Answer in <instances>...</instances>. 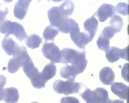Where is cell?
<instances>
[{"label":"cell","mask_w":129,"mask_h":103,"mask_svg":"<svg viewBox=\"0 0 129 103\" xmlns=\"http://www.w3.org/2000/svg\"><path fill=\"white\" fill-rule=\"evenodd\" d=\"M61 63L63 65H71L78 75L85 70L87 67V58H85V52H78L75 49L64 48L61 50Z\"/></svg>","instance_id":"obj_1"},{"label":"cell","mask_w":129,"mask_h":103,"mask_svg":"<svg viewBox=\"0 0 129 103\" xmlns=\"http://www.w3.org/2000/svg\"><path fill=\"white\" fill-rule=\"evenodd\" d=\"M74 9H75L74 3L69 2V0L63 2L59 7H52L48 10V18H49L50 26L54 27V28H58L64 19L70 18V16L74 12Z\"/></svg>","instance_id":"obj_2"},{"label":"cell","mask_w":129,"mask_h":103,"mask_svg":"<svg viewBox=\"0 0 129 103\" xmlns=\"http://www.w3.org/2000/svg\"><path fill=\"white\" fill-rule=\"evenodd\" d=\"M28 62H31V57L26 52V48L22 45H17L14 54L8 62V71L10 74H14V72H17L19 70V67H23Z\"/></svg>","instance_id":"obj_3"},{"label":"cell","mask_w":129,"mask_h":103,"mask_svg":"<svg viewBox=\"0 0 129 103\" xmlns=\"http://www.w3.org/2000/svg\"><path fill=\"white\" fill-rule=\"evenodd\" d=\"M0 32L9 36V35H14L19 41H23L27 39L26 36V31L23 28V26L17 22H12V21H4L0 25Z\"/></svg>","instance_id":"obj_4"},{"label":"cell","mask_w":129,"mask_h":103,"mask_svg":"<svg viewBox=\"0 0 129 103\" xmlns=\"http://www.w3.org/2000/svg\"><path fill=\"white\" fill-rule=\"evenodd\" d=\"M23 72L26 74V76L31 80V84L34 88L36 89H43L45 86V81L44 79L41 77V74H40V71L34 66V62H28V63H26L23 67Z\"/></svg>","instance_id":"obj_5"},{"label":"cell","mask_w":129,"mask_h":103,"mask_svg":"<svg viewBox=\"0 0 129 103\" xmlns=\"http://www.w3.org/2000/svg\"><path fill=\"white\" fill-rule=\"evenodd\" d=\"M53 89L58 94H64V95H70L79 93L80 90V84L75 82L74 80H57L53 84Z\"/></svg>","instance_id":"obj_6"},{"label":"cell","mask_w":129,"mask_h":103,"mask_svg":"<svg viewBox=\"0 0 129 103\" xmlns=\"http://www.w3.org/2000/svg\"><path fill=\"white\" fill-rule=\"evenodd\" d=\"M43 56L49 59L50 63H61V50L53 41L43 45Z\"/></svg>","instance_id":"obj_7"},{"label":"cell","mask_w":129,"mask_h":103,"mask_svg":"<svg viewBox=\"0 0 129 103\" xmlns=\"http://www.w3.org/2000/svg\"><path fill=\"white\" fill-rule=\"evenodd\" d=\"M70 35H71V40L75 43V45H76L78 48H80V49H83V50L92 41V37L88 34L81 32L80 28L79 30H75L74 32H71Z\"/></svg>","instance_id":"obj_8"},{"label":"cell","mask_w":129,"mask_h":103,"mask_svg":"<svg viewBox=\"0 0 129 103\" xmlns=\"http://www.w3.org/2000/svg\"><path fill=\"white\" fill-rule=\"evenodd\" d=\"M115 7L111 5V4H102L98 10H97V13L94 14L95 18H98L101 22H105L106 19L111 18L112 16H115Z\"/></svg>","instance_id":"obj_9"},{"label":"cell","mask_w":129,"mask_h":103,"mask_svg":"<svg viewBox=\"0 0 129 103\" xmlns=\"http://www.w3.org/2000/svg\"><path fill=\"white\" fill-rule=\"evenodd\" d=\"M30 4H31L30 0H19V2L14 5V16H16V18L23 19L26 13H27V10H28Z\"/></svg>","instance_id":"obj_10"},{"label":"cell","mask_w":129,"mask_h":103,"mask_svg":"<svg viewBox=\"0 0 129 103\" xmlns=\"http://www.w3.org/2000/svg\"><path fill=\"white\" fill-rule=\"evenodd\" d=\"M111 90L114 94H116L119 98L121 99H126L128 98V85L123 84V82H112L111 84Z\"/></svg>","instance_id":"obj_11"},{"label":"cell","mask_w":129,"mask_h":103,"mask_svg":"<svg viewBox=\"0 0 129 103\" xmlns=\"http://www.w3.org/2000/svg\"><path fill=\"white\" fill-rule=\"evenodd\" d=\"M97 27H98V21H97V18H95L94 16L89 17V18L84 22V30L87 31L85 34H88L92 39H93V36L95 35Z\"/></svg>","instance_id":"obj_12"},{"label":"cell","mask_w":129,"mask_h":103,"mask_svg":"<svg viewBox=\"0 0 129 103\" xmlns=\"http://www.w3.org/2000/svg\"><path fill=\"white\" fill-rule=\"evenodd\" d=\"M100 80L106 85H111L115 80V74L110 67H103L100 72Z\"/></svg>","instance_id":"obj_13"},{"label":"cell","mask_w":129,"mask_h":103,"mask_svg":"<svg viewBox=\"0 0 129 103\" xmlns=\"http://www.w3.org/2000/svg\"><path fill=\"white\" fill-rule=\"evenodd\" d=\"M2 46H3L4 52H5L8 56H13L14 52H16V49H17L16 41L10 37V36H5V37L2 40Z\"/></svg>","instance_id":"obj_14"},{"label":"cell","mask_w":129,"mask_h":103,"mask_svg":"<svg viewBox=\"0 0 129 103\" xmlns=\"http://www.w3.org/2000/svg\"><path fill=\"white\" fill-rule=\"evenodd\" d=\"M93 103H109L110 98H109V93L107 90L102 89V88H97L93 91Z\"/></svg>","instance_id":"obj_15"},{"label":"cell","mask_w":129,"mask_h":103,"mask_svg":"<svg viewBox=\"0 0 129 103\" xmlns=\"http://www.w3.org/2000/svg\"><path fill=\"white\" fill-rule=\"evenodd\" d=\"M19 98V93L16 88H7L4 89V97L3 100H5L7 103H16Z\"/></svg>","instance_id":"obj_16"},{"label":"cell","mask_w":129,"mask_h":103,"mask_svg":"<svg viewBox=\"0 0 129 103\" xmlns=\"http://www.w3.org/2000/svg\"><path fill=\"white\" fill-rule=\"evenodd\" d=\"M61 76L66 80H74L75 77L78 76V72L75 71V68L71 66V65H64L62 68H61Z\"/></svg>","instance_id":"obj_17"},{"label":"cell","mask_w":129,"mask_h":103,"mask_svg":"<svg viewBox=\"0 0 129 103\" xmlns=\"http://www.w3.org/2000/svg\"><path fill=\"white\" fill-rule=\"evenodd\" d=\"M40 74H41V77L44 79V81L47 82L48 80H50L53 76L56 75V65L54 63H48Z\"/></svg>","instance_id":"obj_18"},{"label":"cell","mask_w":129,"mask_h":103,"mask_svg":"<svg viewBox=\"0 0 129 103\" xmlns=\"http://www.w3.org/2000/svg\"><path fill=\"white\" fill-rule=\"evenodd\" d=\"M106 58L109 62H111V63L117 62L120 58V49L116 48V46H110L106 50Z\"/></svg>","instance_id":"obj_19"},{"label":"cell","mask_w":129,"mask_h":103,"mask_svg":"<svg viewBox=\"0 0 129 103\" xmlns=\"http://www.w3.org/2000/svg\"><path fill=\"white\" fill-rule=\"evenodd\" d=\"M58 32H59V31H58L57 28L52 27V26H48V27L44 28V32H43V39L47 40L48 43H50V41L54 40V37L58 35Z\"/></svg>","instance_id":"obj_20"},{"label":"cell","mask_w":129,"mask_h":103,"mask_svg":"<svg viewBox=\"0 0 129 103\" xmlns=\"http://www.w3.org/2000/svg\"><path fill=\"white\" fill-rule=\"evenodd\" d=\"M41 44V37L39 35H31L26 39V46L27 48H31V49H36L38 46H40Z\"/></svg>","instance_id":"obj_21"},{"label":"cell","mask_w":129,"mask_h":103,"mask_svg":"<svg viewBox=\"0 0 129 103\" xmlns=\"http://www.w3.org/2000/svg\"><path fill=\"white\" fill-rule=\"evenodd\" d=\"M110 27L115 30V32H119V31H121L123 28V19L120 16H112L111 17V21H110Z\"/></svg>","instance_id":"obj_22"},{"label":"cell","mask_w":129,"mask_h":103,"mask_svg":"<svg viewBox=\"0 0 129 103\" xmlns=\"http://www.w3.org/2000/svg\"><path fill=\"white\" fill-rule=\"evenodd\" d=\"M97 46H98L101 50L106 52L107 49L110 48V40L106 39V37H103V36H100L98 40H97Z\"/></svg>","instance_id":"obj_23"},{"label":"cell","mask_w":129,"mask_h":103,"mask_svg":"<svg viewBox=\"0 0 129 103\" xmlns=\"http://www.w3.org/2000/svg\"><path fill=\"white\" fill-rule=\"evenodd\" d=\"M81 97H83V99L87 102V103H93V97H94L93 90H90V89H85V90L81 93Z\"/></svg>","instance_id":"obj_24"},{"label":"cell","mask_w":129,"mask_h":103,"mask_svg":"<svg viewBox=\"0 0 129 103\" xmlns=\"http://www.w3.org/2000/svg\"><path fill=\"white\" fill-rule=\"evenodd\" d=\"M115 12L120 13L123 16H128V4L126 3H119L115 7Z\"/></svg>","instance_id":"obj_25"},{"label":"cell","mask_w":129,"mask_h":103,"mask_svg":"<svg viewBox=\"0 0 129 103\" xmlns=\"http://www.w3.org/2000/svg\"><path fill=\"white\" fill-rule=\"evenodd\" d=\"M115 34H116V32H115V30H114V28H111V27L109 26V27H105V28L102 30L101 36H103V37H106V39H109V40H110Z\"/></svg>","instance_id":"obj_26"},{"label":"cell","mask_w":129,"mask_h":103,"mask_svg":"<svg viewBox=\"0 0 129 103\" xmlns=\"http://www.w3.org/2000/svg\"><path fill=\"white\" fill-rule=\"evenodd\" d=\"M7 14H8V8L3 3H0V25H2L4 21H5Z\"/></svg>","instance_id":"obj_27"},{"label":"cell","mask_w":129,"mask_h":103,"mask_svg":"<svg viewBox=\"0 0 129 103\" xmlns=\"http://www.w3.org/2000/svg\"><path fill=\"white\" fill-rule=\"evenodd\" d=\"M7 82V77L4 75H0V100H3L4 97V86Z\"/></svg>","instance_id":"obj_28"},{"label":"cell","mask_w":129,"mask_h":103,"mask_svg":"<svg viewBox=\"0 0 129 103\" xmlns=\"http://www.w3.org/2000/svg\"><path fill=\"white\" fill-rule=\"evenodd\" d=\"M61 103H79V100L75 97H64V98H62Z\"/></svg>","instance_id":"obj_29"},{"label":"cell","mask_w":129,"mask_h":103,"mask_svg":"<svg viewBox=\"0 0 129 103\" xmlns=\"http://www.w3.org/2000/svg\"><path fill=\"white\" fill-rule=\"evenodd\" d=\"M126 52H128V48H124V49H120V58H124V59H128V57H126Z\"/></svg>","instance_id":"obj_30"},{"label":"cell","mask_w":129,"mask_h":103,"mask_svg":"<svg viewBox=\"0 0 129 103\" xmlns=\"http://www.w3.org/2000/svg\"><path fill=\"white\" fill-rule=\"evenodd\" d=\"M126 67H128V66L125 65V66H124V68H123V74H121V75H123V77H124L125 80H128V77H126Z\"/></svg>","instance_id":"obj_31"},{"label":"cell","mask_w":129,"mask_h":103,"mask_svg":"<svg viewBox=\"0 0 129 103\" xmlns=\"http://www.w3.org/2000/svg\"><path fill=\"white\" fill-rule=\"evenodd\" d=\"M109 103H124V100H120V99H115V100H109Z\"/></svg>","instance_id":"obj_32"},{"label":"cell","mask_w":129,"mask_h":103,"mask_svg":"<svg viewBox=\"0 0 129 103\" xmlns=\"http://www.w3.org/2000/svg\"><path fill=\"white\" fill-rule=\"evenodd\" d=\"M31 103H38V102H31Z\"/></svg>","instance_id":"obj_33"}]
</instances>
